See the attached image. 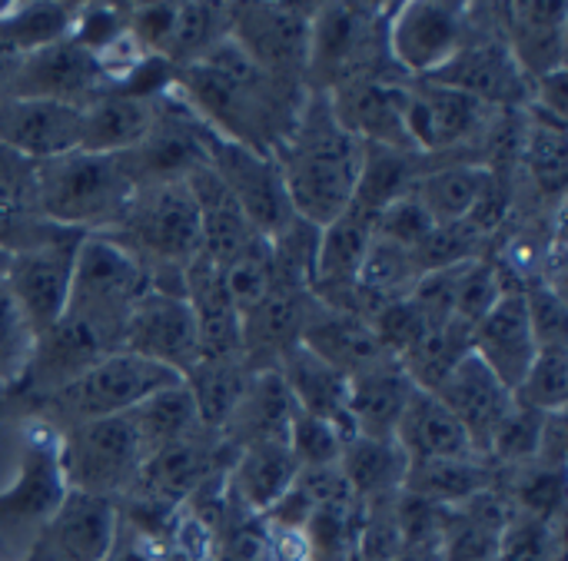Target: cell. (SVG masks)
Returning a JSON list of instances; mask_svg holds the SVG:
<instances>
[{"mask_svg": "<svg viewBox=\"0 0 568 561\" xmlns=\"http://www.w3.org/2000/svg\"><path fill=\"white\" fill-rule=\"evenodd\" d=\"M300 346H306L310 353H316L323 363H329L333 369H339L346 379L353 376H363L383 363H393L396 356H389L376 333L369 329V323L349 316V313H339V309H329L323 306L320 299L313 303V313L303 326V339Z\"/></svg>", "mask_w": 568, "mask_h": 561, "instance_id": "d4e9b609", "label": "cell"}, {"mask_svg": "<svg viewBox=\"0 0 568 561\" xmlns=\"http://www.w3.org/2000/svg\"><path fill=\"white\" fill-rule=\"evenodd\" d=\"M519 166L526 170L532 190L542 196V206L552 203L559 210L568 176L566 123L552 120L546 113L526 110V140H523V153H519Z\"/></svg>", "mask_w": 568, "mask_h": 561, "instance_id": "8d00e7d4", "label": "cell"}, {"mask_svg": "<svg viewBox=\"0 0 568 561\" xmlns=\"http://www.w3.org/2000/svg\"><path fill=\"white\" fill-rule=\"evenodd\" d=\"M542 426H546V416H542V412H536V409H529V406H519V402L513 399L509 412L503 416V422H499L496 432H493V442H489L486 459H489L499 472H513V469L532 466L536 456H539Z\"/></svg>", "mask_w": 568, "mask_h": 561, "instance_id": "7bdbcfd3", "label": "cell"}, {"mask_svg": "<svg viewBox=\"0 0 568 561\" xmlns=\"http://www.w3.org/2000/svg\"><path fill=\"white\" fill-rule=\"evenodd\" d=\"M396 561H443V555H439V545H406Z\"/></svg>", "mask_w": 568, "mask_h": 561, "instance_id": "f5cc1de1", "label": "cell"}, {"mask_svg": "<svg viewBox=\"0 0 568 561\" xmlns=\"http://www.w3.org/2000/svg\"><path fill=\"white\" fill-rule=\"evenodd\" d=\"M300 462L290 442H260L236 452L226 472V499L253 519H263L296 482Z\"/></svg>", "mask_w": 568, "mask_h": 561, "instance_id": "484cf974", "label": "cell"}, {"mask_svg": "<svg viewBox=\"0 0 568 561\" xmlns=\"http://www.w3.org/2000/svg\"><path fill=\"white\" fill-rule=\"evenodd\" d=\"M186 186L200 213V256H206L216 266L233 263L260 233L250 226L246 213L223 186V180L210 170V163L196 166L186 176Z\"/></svg>", "mask_w": 568, "mask_h": 561, "instance_id": "4316f807", "label": "cell"}, {"mask_svg": "<svg viewBox=\"0 0 568 561\" xmlns=\"http://www.w3.org/2000/svg\"><path fill=\"white\" fill-rule=\"evenodd\" d=\"M120 353L156 363L183 379L196 366V356H200L196 316L186 296L146 293L126 319Z\"/></svg>", "mask_w": 568, "mask_h": 561, "instance_id": "2e32d148", "label": "cell"}, {"mask_svg": "<svg viewBox=\"0 0 568 561\" xmlns=\"http://www.w3.org/2000/svg\"><path fill=\"white\" fill-rule=\"evenodd\" d=\"M396 446L409 462H429V459H469L479 456L466 436V429L456 422V416L426 389H416L403 409V419L396 426Z\"/></svg>", "mask_w": 568, "mask_h": 561, "instance_id": "f546056e", "label": "cell"}, {"mask_svg": "<svg viewBox=\"0 0 568 561\" xmlns=\"http://www.w3.org/2000/svg\"><path fill=\"white\" fill-rule=\"evenodd\" d=\"M316 296L303 289H273L263 303L240 316L243 359L253 373L276 369L290 349L300 346L303 326L313 313Z\"/></svg>", "mask_w": 568, "mask_h": 561, "instance_id": "603a6c76", "label": "cell"}, {"mask_svg": "<svg viewBox=\"0 0 568 561\" xmlns=\"http://www.w3.org/2000/svg\"><path fill=\"white\" fill-rule=\"evenodd\" d=\"M83 236L87 233L67 230L43 246L10 256V269L3 283L33 336H40L43 329L63 319V309L70 299L73 263H77V249Z\"/></svg>", "mask_w": 568, "mask_h": 561, "instance_id": "9a60e30c", "label": "cell"}, {"mask_svg": "<svg viewBox=\"0 0 568 561\" xmlns=\"http://www.w3.org/2000/svg\"><path fill=\"white\" fill-rule=\"evenodd\" d=\"M419 386L406 376L399 359L383 363L363 376L349 379V426L353 436L393 439L409 396Z\"/></svg>", "mask_w": 568, "mask_h": 561, "instance_id": "4dcf8cb0", "label": "cell"}, {"mask_svg": "<svg viewBox=\"0 0 568 561\" xmlns=\"http://www.w3.org/2000/svg\"><path fill=\"white\" fill-rule=\"evenodd\" d=\"M230 37V3H176L163 60L183 70Z\"/></svg>", "mask_w": 568, "mask_h": 561, "instance_id": "60d3db41", "label": "cell"}, {"mask_svg": "<svg viewBox=\"0 0 568 561\" xmlns=\"http://www.w3.org/2000/svg\"><path fill=\"white\" fill-rule=\"evenodd\" d=\"M456 163L449 156H426L419 150H389V146H373L366 143L363 150V173L356 183V196L349 206L379 216L389 203L399 196L413 193V186L436 166ZM469 163V160H466Z\"/></svg>", "mask_w": 568, "mask_h": 561, "instance_id": "1f68e13d", "label": "cell"}, {"mask_svg": "<svg viewBox=\"0 0 568 561\" xmlns=\"http://www.w3.org/2000/svg\"><path fill=\"white\" fill-rule=\"evenodd\" d=\"M37 213L63 230L110 233L126 213L136 186L116 163V156L67 153L33 166Z\"/></svg>", "mask_w": 568, "mask_h": 561, "instance_id": "5b68a950", "label": "cell"}, {"mask_svg": "<svg viewBox=\"0 0 568 561\" xmlns=\"http://www.w3.org/2000/svg\"><path fill=\"white\" fill-rule=\"evenodd\" d=\"M426 80L463 90L496 110H526L532 103V80L523 73L506 43L503 3H469L466 43Z\"/></svg>", "mask_w": 568, "mask_h": 561, "instance_id": "ba28073f", "label": "cell"}, {"mask_svg": "<svg viewBox=\"0 0 568 561\" xmlns=\"http://www.w3.org/2000/svg\"><path fill=\"white\" fill-rule=\"evenodd\" d=\"M67 496L70 489L60 469V436L37 419H27L17 479L0 492V539L23 542L27 552L33 536L50 522Z\"/></svg>", "mask_w": 568, "mask_h": 561, "instance_id": "8fae6325", "label": "cell"}, {"mask_svg": "<svg viewBox=\"0 0 568 561\" xmlns=\"http://www.w3.org/2000/svg\"><path fill=\"white\" fill-rule=\"evenodd\" d=\"M223 279L230 289V299L236 306V313L243 316L246 309H253L256 303H263L273 289V256H270V239L256 236L233 263L223 266Z\"/></svg>", "mask_w": 568, "mask_h": 561, "instance_id": "f6af8a7d", "label": "cell"}, {"mask_svg": "<svg viewBox=\"0 0 568 561\" xmlns=\"http://www.w3.org/2000/svg\"><path fill=\"white\" fill-rule=\"evenodd\" d=\"M143 449L130 416H113L60 432V469L70 492L120 502L143 469Z\"/></svg>", "mask_w": 568, "mask_h": 561, "instance_id": "30bf717a", "label": "cell"}, {"mask_svg": "<svg viewBox=\"0 0 568 561\" xmlns=\"http://www.w3.org/2000/svg\"><path fill=\"white\" fill-rule=\"evenodd\" d=\"M113 356L103 339L83 323L63 316L40 336H33L20 373L0 386V419H30L37 406L77 382L100 359Z\"/></svg>", "mask_w": 568, "mask_h": 561, "instance_id": "9c48e42d", "label": "cell"}, {"mask_svg": "<svg viewBox=\"0 0 568 561\" xmlns=\"http://www.w3.org/2000/svg\"><path fill=\"white\" fill-rule=\"evenodd\" d=\"M30 343H33V333L27 329L7 283L0 279V386H7L20 373L30 353Z\"/></svg>", "mask_w": 568, "mask_h": 561, "instance_id": "c3c4849f", "label": "cell"}, {"mask_svg": "<svg viewBox=\"0 0 568 561\" xmlns=\"http://www.w3.org/2000/svg\"><path fill=\"white\" fill-rule=\"evenodd\" d=\"M409 459L396 446V439H369V436H349L339 452V472L349 486V492L359 502L393 499L403 492Z\"/></svg>", "mask_w": 568, "mask_h": 561, "instance_id": "e575fe53", "label": "cell"}, {"mask_svg": "<svg viewBox=\"0 0 568 561\" xmlns=\"http://www.w3.org/2000/svg\"><path fill=\"white\" fill-rule=\"evenodd\" d=\"M496 486H499V469L483 456H469V459L409 462L403 492L426 499L439 509H453V506H463Z\"/></svg>", "mask_w": 568, "mask_h": 561, "instance_id": "836d02e7", "label": "cell"}, {"mask_svg": "<svg viewBox=\"0 0 568 561\" xmlns=\"http://www.w3.org/2000/svg\"><path fill=\"white\" fill-rule=\"evenodd\" d=\"M33 166L30 160L10 153L7 146H0V206H13V210H33L37 213V180H33Z\"/></svg>", "mask_w": 568, "mask_h": 561, "instance_id": "681fc988", "label": "cell"}, {"mask_svg": "<svg viewBox=\"0 0 568 561\" xmlns=\"http://www.w3.org/2000/svg\"><path fill=\"white\" fill-rule=\"evenodd\" d=\"M276 369H280V376H283V382H286V389H290L300 412L336 426L346 439L353 436V426H349V379L339 369L323 363L306 346L290 349Z\"/></svg>", "mask_w": 568, "mask_h": 561, "instance_id": "f1b7e54d", "label": "cell"}, {"mask_svg": "<svg viewBox=\"0 0 568 561\" xmlns=\"http://www.w3.org/2000/svg\"><path fill=\"white\" fill-rule=\"evenodd\" d=\"M433 230H436L433 216L423 210V203H419L413 193L399 196L396 203H389V206L376 216V236L386 239V243H396V246H403V249H413V253L426 243V236H429Z\"/></svg>", "mask_w": 568, "mask_h": 561, "instance_id": "7dc6e473", "label": "cell"}, {"mask_svg": "<svg viewBox=\"0 0 568 561\" xmlns=\"http://www.w3.org/2000/svg\"><path fill=\"white\" fill-rule=\"evenodd\" d=\"M286 442H290V452L296 456L300 469H326V466H339L346 436L336 426L296 409Z\"/></svg>", "mask_w": 568, "mask_h": 561, "instance_id": "bcb514c9", "label": "cell"}, {"mask_svg": "<svg viewBox=\"0 0 568 561\" xmlns=\"http://www.w3.org/2000/svg\"><path fill=\"white\" fill-rule=\"evenodd\" d=\"M253 369L243 359H226V363H196L186 376L183 386L190 389L200 422L213 432L223 429V422L230 419V412L236 409V402L243 399L246 386H250Z\"/></svg>", "mask_w": 568, "mask_h": 561, "instance_id": "ab89813d", "label": "cell"}, {"mask_svg": "<svg viewBox=\"0 0 568 561\" xmlns=\"http://www.w3.org/2000/svg\"><path fill=\"white\" fill-rule=\"evenodd\" d=\"M363 150L366 143L356 140L333 113L329 93L310 90L296 126L273 153L296 216L320 230L343 216L356 196Z\"/></svg>", "mask_w": 568, "mask_h": 561, "instance_id": "7a4b0ae2", "label": "cell"}, {"mask_svg": "<svg viewBox=\"0 0 568 561\" xmlns=\"http://www.w3.org/2000/svg\"><path fill=\"white\" fill-rule=\"evenodd\" d=\"M519 406H529L542 416L566 412L568 399V346H539L526 379L513 392Z\"/></svg>", "mask_w": 568, "mask_h": 561, "instance_id": "ee69618b", "label": "cell"}, {"mask_svg": "<svg viewBox=\"0 0 568 561\" xmlns=\"http://www.w3.org/2000/svg\"><path fill=\"white\" fill-rule=\"evenodd\" d=\"M7 269H10V256H7V253L0 249V279L7 276Z\"/></svg>", "mask_w": 568, "mask_h": 561, "instance_id": "db71d44e", "label": "cell"}, {"mask_svg": "<svg viewBox=\"0 0 568 561\" xmlns=\"http://www.w3.org/2000/svg\"><path fill=\"white\" fill-rule=\"evenodd\" d=\"M77 10H80V3H60V0L0 3V37L20 57L37 53V50L70 37Z\"/></svg>", "mask_w": 568, "mask_h": 561, "instance_id": "f35d334b", "label": "cell"}, {"mask_svg": "<svg viewBox=\"0 0 568 561\" xmlns=\"http://www.w3.org/2000/svg\"><path fill=\"white\" fill-rule=\"evenodd\" d=\"M176 382H183V379L156 363H146L130 353H113V356L100 359L93 369H87L77 382H70L67 389L50 396L43 406H37V412L30 419L50 426L60 436V432L87 426V422L123 416L133 406H140L143 399H150L153 392L170 389Z\"/></svg>", "mask_w": 568, "mask_h": 561, "instance_id": "52a82bcc", "label": "cell"}, {"mask_svg": "<svg viewBox=\"0 0 568 561\" xmlns=\"http://www.w3.org/2000/svg\"><path fill=\"white\" fill-rule=\"evenodd\" d=\"M316 3H230V40L273 80L306 86Z\"/></svg>", "mask_w": 568, "mask_h": 561, "instance_id": "7c38bea8", "label": "cell"}, {"mask_svg": "<svg viewBox=\"0 0 568 561\" xmlns=\"http://www.w3.org/2000/svg\"><path fill=\"white\" fill-rule=\"evenodd\" d=\"M503 20H506V43L532 83L539 76L566 70L568 3L562 0L503 3Z\"/></svg>", "mask_w": 568, "mask_h": 561, "instance_id": "7402d4cb", "label": "cell"}, {"mask_svg": "<svg viewBox=\"0 0 568 561\" xmlns=\"http://www.w3.org/2000/svg\"><path fill=\"white\" fill-rule=\"evenodd\" d=\"M396 3H316L310 37L306 90H336L353 80L406 83L389 53V17Z\"/></svg>", "mask_w": 568, "mask_h": 561, "instance_id": "277c9868", "label": "cell"}, {"mask_svg": "<svg viewBox=\"0 0 568 561\" xmlns=\"http://www.w3.org/2000/svg\"><path fill=\"white\" fill-rule=\"evenodd\" d=\"M203 150H206L210 170L223 180V186L233 193V200L246 213L250 226L263 239L280 236L296 220L283 173H280L273 156H263V153H253V150L233 143V140H223L210 126L203 133Z\"/></svg>", "mask_w": 568, "mask_h": 561, "instance_id": "4fadbf2b", "label": "cell"}, {"mask_svg": "<svg viewBox=\"0 0 568 561\" xmlns=\"http://www.w3.org/2000/svg\"><path fill=\"white\" fill-rule=\"evenodd\" d=\"M126 416H130V422L136 429L143 459H150L153 452H160V449H166L173 442H183L193 432L206 429L200 422L196 402H193V396H190V389L183 382L153 392L150 399H143L140 406H133Z\"/></svg>", "mask_w": 568, "mask_h": 561, "instance_id": "74e56055", "label": "cell"}, {"mask_svg": "<svg viewBox=\"0 0 568 561\" xmlns=\"http://www.w3.org/2000/svg\"><path fill=\"white\" fill-rule=\"evenodd\" d=\"M433 396L456 416V422L466 429L473 449L486 459L496 426L513 406V392L493 376V369L469 349L446 379L433 389Z\"/></svg>", "mask_w": 568, "mask_h": 561, "instance_id": "44dd1931", "label": "cell"}, {"mask_svg": "<svg viewBox=\"0 0 568 561\" xmlns=\"http://www.w3.org/2000/svg\"><path fill=\"white\" fill-rule=\"evenodd\" d=\"M469 349L493 369V376L509 392L519 389V382L526 379V373L539 353V343H536V333L529 323V309H526V293H523L519 279H509L499 303L473 329Z\"/></svg>", "mask_w": 568, "mask_h": 561, "instance_id": "ffe728a7", "label": "cell"}, {"mask_svg": "<svg viewBox=\"0 0 568 561\" xmlns=\"http://www.w3.org/2000/svg\"><path fill=\"white\" fill-rule=\"evenodd\" d=\"M116 522V502L70 492L20 561H106Z\"/></svg>", "mask_w": 568, "mask_h": 561, "instance_id": "e0dca14e", "label": "cell"}, {"mask_svg": "<svg viewBox=\"0 0 568 561\" xmlns=\"http://www.w3.org/2000/svg\"><path fill=\"white\" fill-rule=\"evenodd\" d=\"M103 93H106V80H103L100 60L70 37L37 53H27L10 86V96L57 100V103L80 106V110H87Z\"/></svg>", "mask_w": 568, "mask_h": 561, "instance_id": "ac0fdd59", "label": "cell"}, {"mask_svg": "<svg viewBox=\"0 0 568 561\" xmlns=\"http://www.w3.org/2000/svg\"><path fill=\"white\" fill-rule=\"evenodd\" d=\"M173 90L213 133L263 156H273L290 136L310 93L266 76L230 37L176 70Z\"/></svg>", "mask_w": 568, "mask_h": 561, "instance_id": "6da1fadb", "label": "cell"}, {"mask_svg": "<svg viewBox=\"0 0 568 561\" xmlns=\"http://www.w3.org/2000/svg\"><path fill=\"white\" fill-rule=\"evenodd\" d=\"M126 249L150 276L153 293L183 296V273L200 256V213L186 180L140 186L110 233H97Z\"/></svg>", "mask_w": 568, "mask_h": 561, "instance_id": "3957f363", "label": "cell"}, {"mask_svg": "<svg viewBox=\"0 0 568 561\" xmlns=\"http://www.w3.org/2000/svg\"><path fill=\"white\" fill-rule=\"evenodd\" d=\"M20 53H13L7 43H3V37H0V100L3 96H10V86H13V76H17V67H20Z\"/></svg>", "mask_w": 568, "mask_h": 561, "instance_id": "816d5d0a", "label": "cell"}, {"mask_svg": "<svg viewBox=\"0 0 568 561\" xmlns=\"http://www.w3.org/2000/svg\"><path fill=\"white\" fill-rule=\"evenodd\" d=\"M469 37V3L413 0L396 3L389 17V53L409 80L443 70Z\"/></svg>", "mask_w": 568, "mask_h": 561, "instance_id": "5bb4252c", "label": "cell"}, {"mask_svg": "<svg viewBox=\"0 0 568 561\" xmlns=\"http://www.w3.org/2000/svg\"><path fill=\"white\" fill-rule=\"evenodd\" d=\"M489 183H493L489 166L456 160V163H443L429 170L413 186V196L423 203V210L433 216L436 226H446V223H463L476 210Z\"/></svg>", "mask_w": 568, "mask_h": 561, "instance_id": "d590c367", "label": "cell"}, {"mask_svg": "<svg viewBox=\"0 0 568 561\" xmlns=\"http://www.w3.org/2000/svg\"><path fill=\"white\" fill-rule=\"evenodd\" d=\"M359 529H363V502L339 499L320 506L306 529V561H356L359 559Z\"/></svg>", "mask_w": 568, "mask_h": 561, "instance_id": "b9f144b4", "label": "cell"}, {"mask_svg": "<svg viewBox=\"0 0 568 561\" xmlns=\"http://www.w3.org/2000/svg\"><path fill=\"white\" fill-rule=\"evenodd\" d=\"M329 103L356 140L389 150H416L403 123V83L353 80L329 90Z\"/></svg>", "mask_w": 568, "mask_h": 561, "instance_id": "cb8c5ba5", "label": "cell"}, {"mask_svg": "<svg viewBox=\"0 0 568 561\" xmlns=\"http://www.w3.org/2000/svg\"><path fill=\"white\" fill-rule=\"evenodd\" d=\"M146 293H153L146 269L113 239L90 233L77 249L63 316L93 329L110 353H120L126 319Z\"/></svg>", "mask_w": 568, "mask_h": 561, "instance_id": "8992f818", "label": "cell"}, {"mask_svg": "<svg viewBox=\"0 0 568 561\" xmlns=\"http://www.w3.org/2000/svg\"><path fill=\"white\" fill-rule=\"evenodd\" d=\"M156 120V100L130 93H103L83 110L80 153L120 156L146 140Z\"/></svg>", "mask_w": 568, "mask_h": 561, "instance_id": "d6a6232c", "label": "cell"}, {"mask_svg": "<svg viewBox=\"0 0 568 561\" xmlns=\"http://www.w3.org/2000/svg\"><path fill=\"white\" fill-rule=\"evenodd\" d=\"M83 110L57 100L3 96L0 100V146L10 153L43 163L80 150Z\"/></svg>", "mask_w": 568, "mask_h": 561, "instance_id": "d6986e66", "label": "cell"}, {"mask_svg": "<svg viewBox=\"0 0 568 561\" xmlns=\"http://www.w3.org/2000/svg\"><path fill=\"white\" fill-rule=\"evenodd\" d=\"M296 416V402L280 376V369H260L250 376V386L230 419L223 422L220 436L240 452L260 442H286L290 426Z\"/></svg>", "mask_w": 568, "mask_h": 561, "instance_id": "83f0119b", "label": "cell"}, {"mask_svg": "<svg viewBox=\"0 0 568 561\" xmlns=\"http://www.w3.org/2000/svg\"><path fill=\"white\" fill-rule=\"evenodd\" d=\"M106 561H160V549L153 539H146L143 532H136L130 522L120 519Z\"/></svg>", "mask_w": 568, "mask_h": 561, "instance_id": "f907efd6", "label": "cell"}]
</instances>
